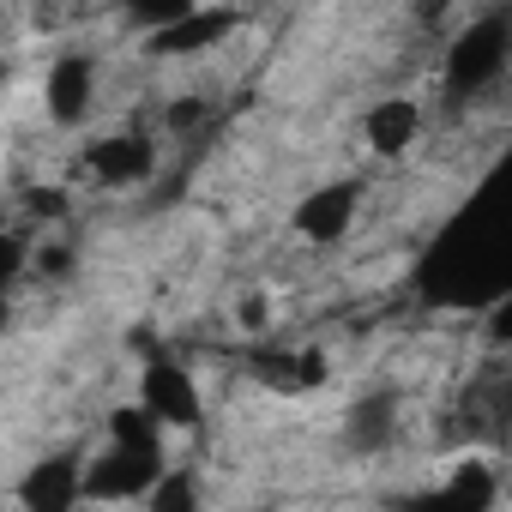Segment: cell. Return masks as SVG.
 <instances>
[{"instance_id":"obj_15","label":"cell","mask_w":512,"mask_h":512,"mask_svg":"<svg viewBox=\"0 0 512 512\" xmlns=\"http://www.w3.org/2000/svg\"><path fill=\"white\" fill-rule=\"evenodd\" d=\"M37 266H43L49 278H61V272L73 266V253H67V247H43V260H37Z\"/></svg>"},{"instance_id":"obj_5","label":"cell","mask_w":512,"mask_h":512,"mask_svg":"<svg viewBox=\"0 0 512 512\" xmlns=\"http://www.w3.org/2000/svg\"><path fill=\"white\" fill-rule=\"evenodd\" d=\"M350 217H356V187H350V181H332V187H320V193L302 199L296 229H302L308 241H338V235L350 229Z\"/></svg>"},{"instance_id":"obj_4","label":"cell","mask_w":512,"mask_h":512,"mask_svg":"<svg viewBox=\"0 0 512 512\" xmlns=\"http://www.w3.org/2000/svg\"><path fill=\"white\" fill-rule=\"evenodd\" d=\"M85 163H91V175H97L103 187H127V181H145V175H151L157 151H151V139L127 133V139H103V145H91Z\"/></svg>"},{"instance_id":"obj_14","label":"cell","mask_w":512,"mask_h":512,"mask_svg":"<svg viewBox=\"0 0 512 512\" xmlns=\"http://www.w3.org/2000/svg\"><path fill=\"white\" fill-rule=\"evenodd\" d=\"M25 272V241L19 235H0V296H7V284Z\"/></svg>"},{"instance_id":"obj_6","label":"cell","mask_w":512,"mask_h":512,"mask_svg":"<svg viewBox=\"0 0 512 512\" xmlns=\"http://www.w3.org/2000/svg\"><path fill=\"white\" fill-rule=\"evenodd\" d=\"M494 506V470L488 464H458L446 488L422 494L410 512H488Z\"/></svg>"},{"instance_id":"obj_10","label":"cell","mask_w":512,"mask_h":512,"mask_svg":"<svg viewBox=\"0 0 512 512\" xmlns=\"http://www.w3.org/2000/svg\"><path fill=\"white\" fill-rule=\"evenodd\" d=\"M229 25H235V13H187L181 25L157 31V37H151V49H157V55H193V49L223 43V37H229Z\"/></svg>"},{"instance_id":"obj_9","label":"cell","mask_w":512,"mask_h":512,"mask_svg":"<svg viewBox=\"0 0 512 512\" xmlns=\"http://www.w3.org/2000/svg\"><path fill=\"white\" fill-rule=\"evenodd\" d=\"M416 127H422V109H416L410 97H386V103L368 109V145H374L380 157L410 151V145H416Z\"/></svg>"},{"instance_id":"obj_1","label":"cell","mask_w":512,"mask_h":512,"mask_svg":"<svg viewBox=\"0 0 512 512\" xmlns=\"http://www.w3.org/2000/svg\"><path fill=\"white\" fill-rule=\"evenodd\" d=\"M500 73H506V19L488 13V19L464 25V37L452 43V55H446V91L452 97H476Z\"/></svg>"},{"instance_id":"obj_11","label":"cell","mask_w":512,"mask_h":512,"mask_svg":"<svg viewBox=\"0 0 512 512\" xmlns=\"http://www.w3.org/2000/svg\"><path fill=\"white\" fill-rule=\"evenodd\" d=\"M392 434H398V398L392 392H374L350 410V446L356 452H380Z\"/></svg>"},{"instance_id":"obj_8","label":"cell","mask_w":512,"mask_h":512,"mask_svg":"<svg viewBox=\"0 0 512 512\" xmlns=\"http://www.w3.org/2000/svg\"><path fill=\"white\" fill-rule=\"evenodd\" d=\"M25 506L31 512H73L79 506V464L73 458H43L31 476H25Z\"/></svg>"},{"instance_id":"obj_13","label":"cell","mask_w":512,"mask_h":512,"mask_svg":"<svg viewBox=\"0 0 512 512\" xmlns=\"http://www.w3.org/2000/svg\"><path fill=\"white\" fill-rule=\"evenodd\" d=\"M199 494H193V476H157V500L151 512H193Z\"/></svg>"},{"instance_id":"obj_3","label":"cell","mask_w":512,"mask_h":512,"mask_svg":"<svg viewBox=\"0 0 512 512\" xmlns=\"http://www.w3.org/2000/svg\"><path fill=\"white\" fill-rule=\"evenodd\" d=\"M145 416L157 428H199V392H193L187 368H175V362L145 368Z\"/></svg>"},{"instance_id":"obj_2","label":"cell","mask_w":512,"mask_h":512,"mask_svg":"<svg viewBox=\"0 0 512 512\" xmlns=\"http://www.w3.org/2000/svg\"><path fill=\"white\" fill-rule=\"evenodd\" d=\"M157 476H163V458L157 452H109V458H97L85 476H79V494H91V500H133V494H145V488H157Z\"/></svg>"},{"instance_id":"obj_12","label":"cell","mask_w":512,"mask_h":512,"mask_svg":"<svg viewBox=\"0 0 512 512\" xmlns=\"http://www.w3.org/2000/svg\"><path fill=\"white\" fill-rule=\"evenodd\" d=\"M109 434H115L121 452H157V422L145 410H115L109 416Z\"/></svg>"},{"instance_id":"obj_7","label":"cell","mask_w":512,"mask_h":512,"mask_svg":"<svg viewBox=\"0 0 512 512\" xmlns=\"http://www.w3.org/2000/svg\"><path fill=\"white\" fill-rule=\"evenodd\" d=\"M91 85H97V67L85 61V55H61L55 61V73H49V115L55 121H85V109H91Z\"/></svg>"}]
</instances>
